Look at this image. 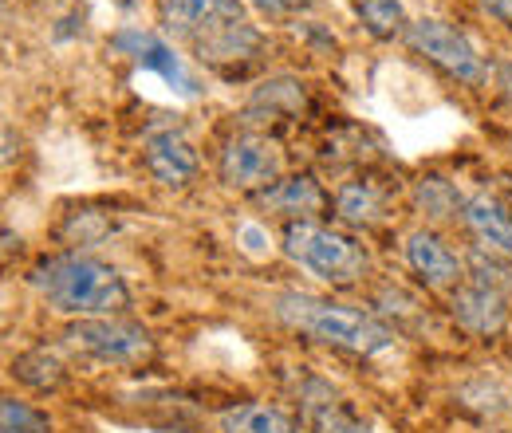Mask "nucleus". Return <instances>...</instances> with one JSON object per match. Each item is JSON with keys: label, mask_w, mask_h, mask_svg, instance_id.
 <instances>
[{"label": "nucleus", "mask_w": 512, "mask_h": 433, "mask_svg": "<svg viewBox=\"0 0 512 433\" xmlns=\"http://www.w3.org/2000/svg\"><path fill=\"white\" fill-rule=\"evenodd\" d=\"M162 20L197 60L225 75L253 63L264 44L241 0H162Z\"/></svg>", "instance_id": "nucleus-1"}, {"label": "nucleus", "mask_w": 512, "mask_h": 433, "mask_svg": "<svg viewBox=\"0 0 512 433\" xmlns=\"http://www.w3.org/2000/svg\"><path fill=\"white\" fill-rule=\"evenodd\" d=\"M32 288L52 304L56 311L67 315H115L130 304V292L123 276L95 260V256H79V252H60V256H44L32 268Z\"/></svg>", "instance_id": "nucleus-2"}, {"label": "nucleus", "mask_w": 512, "mask_h": 433, "mask_svg": "<svg viewBox=\"0 0 512 433\" xmlns=\"http://www.w3.org/2000/svg\"><path fill=\"white\" fill-rule=\"evenodd\" d=\"M276 315L288 327H296V331H304L320 343H331V347L355 351V355H379L394 343V331L386 323H379L375 315L331 304L320 296H304V292H284L276 300Z\"/></svg>", "instance_id": "nucleus-3"}, {"label": "nucleus", "mask_w": 512, "mask_h": 433, "mask_svg": "<svg viewBox=\"0 0 512 433\" xmlns=\"http://www.w3.org/2000/svg\"><path fill=\"white\" fill-rule=\"evenodd\" d=\"M284 252L304 264L308 272H316L327 284H355L367 272V252L355 245L347 233H335L316 221H288L284 225Z\"/></svg>", "instance_id": "nucleus-4"}, {"label": "nucleus", "mask_w": 512, "mask_h": 433, "mask_svg": "<svg viewBox=\"0 0 512 433\" xmlns=\"http://www.w3.org/2000/svg\"><path fill=\"white\" fill-rule=\"evenodd\" d=\"M64 339L71 347L87 351L91 359H99V363H119V367H134V363L150 359V351H154L150 335H146L138 323L115 319V315L79 319V323L67 327Z\"/></svg>", "instance_id": "nucleus-5"}, {"label": "nucleus", "mask_w": 512, "mask_h": 433, "mask_svg": "<svg viewBox=\"0 0 512 433\" xmlns=\"http://www.w3.org/2000/svg\"><path fill=\"white\" fill-rule=\"evenodd\" d=\"M280 146L264 134H233L225 146H221V158H217V174L229 189H268L272 182H280Z\"/></svg>", "instance_id": "nucleus-6"}, {"label": "nucleus", "mask_w": 512, "mask_h": 433, "mask_svg": "<svg viewBox=\"0 0 512 433\" xmlns=\"http://www.w3.org/2000/svg\"><path fill=\"white\" fill-rule=\"evenodd\" d=\"M406 36H410L414 52H422L430 63L446 67L449 75H457L465 83H485V63L457 28H449L442 20H414L406 28Z\"/></svg>", "instance_id": "nucleus-7"}, {"label": "nucleus", "mask_w": 512, "mask_h": 433, "mask_svg": "<svg viewBox=\"0 0 512 433\" xmlns=\"http://www.w3.org/2000/svg\"><path fill=\"white\" fill-rule=\"evenodd\" d=\"M111 48L119 52V56H130V60L138 63V67H146V71H158L178 95H197V83H193V75L186 71V63L182 56L166 44V40H158V36H150V32H138V28H123L115 40H111Z\"/></svg>", "instance_id": "nucleus-8"}, {"label": "nucleus", "mask_w": 512, "mask_h": 433, "mask_svg": "<svg viewBox=\"0 0 512 433\" xmlns=\"http://www.w3.org/2000/svg\"><path fill=\"white\" fill-rule=\"evenodd\" d=\"M146 170L162 186H186L197 174V150L182 130H154L146 138Z\"/></svg>", "instance_id": "nucleus-9"}, {"label": "nucleus", "mask_w": 512, "mask_h": 433, "mask_svg": "<svg viewBox=\"0 0 512 433\" xmlns=\"http://www.w3.org/2000/svg\"><path fill=\"white\" fill-rule=\"evenodd\" d=\"M406 264L414 268L418 280H426L430 288H449L461 280V256L430 229H418L406 237Z\"/></svg>", "instance_id": "nucleus-10"}, {"label": "nucleus", "mask_w": 512, "mask_h": 433, "mask_svg": "<svg viewBox=\"0 0 512 433\" xmlns=\"http://www.w3.org/2000/svg\"><path fill=\"white\" fill-rule=\"evenodd\" d=\"M449 311L473 335H501L505 323H509V296L493 292V288H481V284H465V288L453 292Z\"/></svg>", "instance_id": "nucleus-11"}, {"label": "nucleus", "mask_w": 512, "mask_h": 433, "mask_svg": "<svg viewBox=\"0 0 512 433\" xmlns=\"http://www.w3.org/2000/svg\"><path fill=\"white\" fill-rule=\"evenodd\" d=\"M461 221H465V229L481 241V248H489V252L512 260V209L509 205H501V201L489 197V193H477V197L465 201Z\"/></svg>", "instance_id": "nucleus-12"}, {"label": "nucleus", "mask_w": 512, "mask_h": 433, "mask_svg": "<svg viewBox=\"0 0 512 433\" xmlns=\"http://www.w3.org/2000/svg\"><path fill=\"white\" fill-rule=\"evenodd\" d=\"M256 201L268 209V213H292L300 221H308L312 213H320L327 205V193L312 174H292V178H280L268 189L256 193Z\"/></svg>", "instance_id": "nucleus-13"}, {"label": "nucleus", "mask_w": 512, "mask_h": 433, "mask_svg": "<svg viewBox=\"0 0 512 433\" xmlns=\"http://www.w3.org/2000/svg\"><path fill=\"white\" fill-rule=\"evenodd\" d=\"M335 217L355 229H371L386 217V189L375 182H347L335 193Z\"/></svg>", "instance_id": "nucleus-14"}, {"label": "nucleus", "mask_w": 512, "mask_h": 433, "mask_svg": "<svg viewBox=\"0 0 512 433\" xmlns=\"http://www.w3.org/2000/svg\"><path fill=\"white\" fill-rule=\"evenodd\" d=\"M221 430L225 433H292V418L276 406L264 402H245V406H229L221 414Z\"/></svg>", "instance_id": "nucleus-15"}, {"label": "nucleus", "mask_w": 512, "mask_h": 433, "mask_svg": "<svg viewBox=\"0 0 512 433\" xmlns=\"http://www.w3.org/2000/svg\"><path fill=\"white\" fill-rule=\"evenodd\" d=\"M12 374L32 390H56L64 382V363L52 351H24L12 359Z\"/></svg>", "instance_id": "nucleus-16"}, {"label": "nucleus", "mask_w": 512, "mask_h": 433, "mask_svg": "<svg viewBox=\"0 0 512 433\" xmlns=\"http://www.w3.org/2000/svg\"><path fill=\"white\" fill-rule=\"evenodd\" d=\"M359 20L367 24V32L375 40H394L406 28V8L402 0H355Z\"/></svg>", "instance_id": "nucleus-17"}, {"label": "nucleus", "mask_w": 512, "mask_h": 433, "mask_svg": "<svg viewBox=\"0 0 512 433\" xmlns=\"http://www.w3.org/2000/svg\"><path fill=\"white\" fill-rule=\"evenodd\" d=\"M414 205L434 221H449V217H457V209H465L461 193L449 186L446 178H422L414 186Z\"/></svg>", "instance_id": "nucleus-18"}, {"label": "nucleus", "mask_w": 512, "mask_h": 433, "mask_svg": "<svg viewBox=\"0 0 512 433\" xmlns=\"http://www.w3.org/2000/svg\"><path fill=\"white\" fill-rule=\"evenodd\" d=\"M304 406H308V418H312L316 433H371L359 418H351L327 390H320V398H308Z\"/></svg>", "instance_id": "nucleus-19"}, {"label": "nucleus", "mask_w": 512, "mask_h": 433, "mask_svg": "<svg viewBox=\"0 0 512 433\" xmlns=\"http://www.w3.org/2000/svg\"><path fill=\"white\" fill-rule=\"evenodd\" d=\"M501 260H505V256H497V252L477 245L469 252V276H473V284H481V288H493V292L512 296V272Z\"/></svg>", "instance_id": "nucleus-20"}, {"label": "nucleus", "mask_w": 512, "mask_h": 433, "mask_svg": "<svg viewBox=\"0 0 512 433\" xmlns=\"http://www.w3.org/2000/svg\"><path fill=\"white\" fill-rule=\"evenodd\" d=\"M256 107H264L268 115H300V107H304V91H300V83H292V79H272V83H264L260 91H256L253 99V111Z\"/></svg>", "instance_id": "nucleus-21"}, {"label": "nucleus", "mask_w": 512, "mask_h": 433, "mask_svg": "<svg viewBox=\"0 0 512 433\" xmlns=\"http://www.w3.org/2000/svg\"><path fill=\"white\" fill-rule=\"evenodd\" d=\"M0 430L4 433H48L52 430V422H48L40 410H32L28 402L4 398V402H0Z\"/></svg>", "instance_id": "nucleus-22"}, {"label": "nucleus", "mask_w": 512, "mask_h": 433, "mask_svg": "<svg viewBox=\"0 0 512 433\" xmlns=\"http://www.w3.org/2000/svg\"><path fill=\"white\" fill-rule=\"evenodd\" d=\"M256 8H264L268 16H288V12H300V8H308L312 0H253Z\"/></svg>", "instance_id": "nucleus-23"}, {"label": "nucleus", "mask_w": 512, "mask_h": 433, "mask_svg": "<svg viewBox=\"0 0 512 433\" xmlns=\"http://www.w3.org/2000/svg\"><path fill=\"white\" fill-rule=\"evenodd\" d=\"M493 20H501V24H509L512 28V0H477Z\"/></svg>", "instance_id": "nucleus-24"}, {"label": "nucleus", "mask_w": 512, "mask_h": 433, "mask_svg": "<svg viewBox=\"0 0 512 433\" xmlns=\"http://www.w3.org/2000/svg\"><path fill=\"white\" fill-rule=\"evenodd\" d=\"M497 79H501V87H505V95L512 99V63H497Z\"/></svg>", "instance_id": "nucleus-25"}]
</instances>
